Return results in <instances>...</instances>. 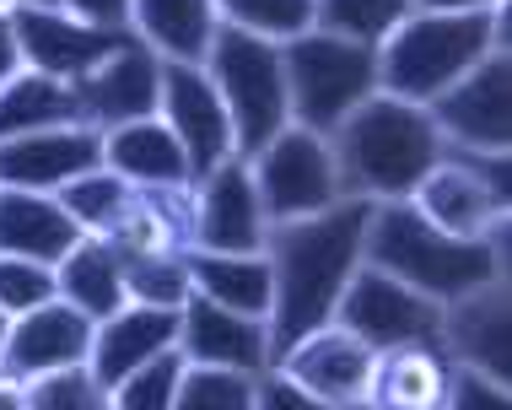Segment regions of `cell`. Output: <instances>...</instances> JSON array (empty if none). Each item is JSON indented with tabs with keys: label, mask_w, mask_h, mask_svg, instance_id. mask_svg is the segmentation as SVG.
Returning a JSON list of instances; mask_svg holds the SVG:
<instances>
[{
	"label": "cell",
	"mask_w": 512,
	"mask_h": 410,
	"mask_svg": "<svg viewBox=\"0 0 512 410\" xmlns=\"http://www.w3.org/2000/svg\"><path fill=\"white\" fill-rule=\"evenodd\" d=\"M178 357L189 367H221V373L259 378L270 373V330L259 319L227 313L189 292V303L178 308Z\"/></svg>",
	"instance_id": "obj_16"
},
{
	"label": "cell",
	"mask_w": 512,
	"mask_h": 410,
	"mask_svg": "<svg viewBox=\"0 0 512 410\" xmlns=\"http://www.w3.org/2000/svg\"><path fill=\"white\" fill-rule=\"evenodd\" d=\"M254 410H367V405H329V400H313L308 389H297L292 378L270 373L254 378Z\"/></svg>",
	"instance_id": "obj_37"
},
{
	"label": "cell",
	"mask_w": 512,
	"mask_h": 410,
	"mask_svg": "<svg viewBox=\"0 0 512 410\" xmlns=\"http://www.w3.org/2000/svg\"><path fill=\"white\" fill-rule=\"evenodd\" d=\"M173 410H254V378L221 367H184Z\"/></svg>",
	"instance_id": "obj_33"
},
{
	"label": "cell",
	"mask_w": 512,
	"mask_h": 410,
	"mask_svg": "<svg viewBox=\"0 0 512 410\" xmlns=\"http://www.w3.org/2000/svg\"><path fill=\"white\" fill-rule=\"evenodd\" d=\"M507 281H491L480 292L459 297V303L442 308V330L437 346L453 367L469 373H486L496 384H507L512 373V313H507Z\"/></svg>",
	"instance_id": "obj_15"
},
{
	"label": "cell",
	"mask_w": 512,
	"mask_h": 410,
	"mask_svg": "<svg viewBox=\"0 0 512 410\" xmlns=\"http://www.w3.org/2000/svg\"><path fill=\"white\" fill-rule=\"evenodd\" d=\"M103 168L114 173V179H124L130 189H141V195H157V189H195L189 162H184L173 130L162 125V119L103 130Z\"/></svg>",
	"instance_id": "obj_21"
},
{
	"label": "cell",
	"mask_w": 512,
	"mask_h": 410,
	"mask_svg": "<svg viewBox=\"0 0 512 410\" xmlns=\"http://www.w3.org/2000/svg\"><path fill=\"white\" fill-rule=\"evenodd\" d=\"M54 270L49 265H33V259H6L0 254V313L6 319H22V313L54 303Z\"/></svg>",
	"instance_id": "obj_34"
},
{
	"label": "cell",
	"mask_w": 512,
	"mask_h": 410,
	"mask_svg": "<svg viewBox=\"0 0 512 410\" xmlns=\"http://www.w3.org/2000/svg\"><path fill=\"white\" fill-rule=\"evenodd\" d=\"M124 292H130V303H141V308H168V313H178V308L189 303L184 254H168V259H130V265H124Z\"/></svg>",
	"instance_id": "obj_32"
},
{
	"label": "cell",
	"mask_w": 512,
	"mask_h": 410,
	"mask_svg": "<svg viewBox=\"0 0 512 410\" xmlns=\"http://www.w3.org/2000/svg\"><path fill=\"white\" fill-rule=\"evenodd\" d=\"M286 108L308 135H335L367 98H378V49L340 44L329 33H302L281 49Z\"/></svg>",
	"instance_id": "obj_6"
},
{
	"label": "cell",
	"mask_w": 512,
	"mask_h": 410,
	"mask_svg": "<svg viewBox=\"0 0 512 410\" xmlns=\"http://www.w3.org/2000/svg\"><path fill=\"white\" fill-rule=\"evenodd\" d=\"M184 270H189V292L205 297V303L227 308V313H243V319H270V265L265 254L254 259H232V254H200L189 249L184 254Z\"/></svg>",
	"instance_id": "obj_25"
},
{
	"label": "cell",
	"mask_w": 512,
	"mask_h": 410,
	"mask_svg": "<svg viewBox=\"0 0 512 410\" xmlns=\"http://www.w3.org/2000/svg\"><path fill=\"white\" fill-rule=\"evenodd\" d=\"M335 324L345 335H356L367 351L389 357V351H410V346H437V330H442V308L426 303L421 292L389 281L383 270H356L351 286H345L340 308H335Z\"/></svg>",
	"instance_id": "obj_9"
},
{
	"label": "cell",
	"mask_w": 512,
	"mask_h": 410,
	"mask_svg": "<svg viewBox=\"0 0 512 410\" xmlns=\"http://www.w3.org/2000/svg\"><path fill=\"white\" fill-rule=\"evenodd\" d=\"M11 33H17L22 71H38L49 81H87L103 60L135 44V33H98V27L76 22L65 6H6Z\"/></svg>",
	"instance_id": "obj_10"
},
{
	"label": "cell",
	"mask_w": 512,
	"mask_h": 410,
	"mask_svg": "<svg viewBox=\"0 0 512 410\" xmlns=\"http://www.w3.org/2000/svg\"><path fill=\"white\" fill-rule=\"evenodd\" d=\"M329 157H335L340 200L389 205V200H410L415 184L448 157V146H442L426 108L394 103L378 92L329 135Z\"/></svg>",
	"instance_id": "obj_4"
},
{
	"label": "cell",
	"mask_w": 512,
	"mask_h": 410,
	"mask_svg": "<svg viewBox=\"0 0 512 410\" xmlns=\"http://www.w3.org/2000/svg\"><path fill=\"white\" fill-rule=\"evenodd\" d=\"M442 410H512V400H507V384H496L486 373H469V367H453Z\"/></svg>",
	"instance_id": "obj_36"
},
{
	"label": "cell",
	"mask_w": 512,
	"mask_h": 410,
	"mask_svg": "<svg viewBox=\"0 0 512 410\" xmlns=\"http://www.w3.org/2000/svg\"><path fill=\"white\" fill-rule=\"evenodd\" d=\"M87 238L54 195H27V189H0V254L33 259V265H60L76 243Z\"/></svg>",
	"instance_id": "obj_22"
},
{
	"label": "cell",
	"mask_w": 512,
	"mask_h": 410,
	"mask_svg": "<svg viewBox=\"0 0 512 410\" xmlns=\"http://www.w3.org/2000/svg\"><path fill=\"white\" fill-rule=\"evenodd\" d=\"M22 71V54H17V33H11V17L6 6H0V87H6L11 76Z\"/></svg>",
	"instance_id": "obj_38"
},
{
	"label": "cell",
	"mask_w": 512,
	"mask_h": 410,
	"mask_svg": "<svg viewBox=\"0 0 512 410\" xmlns=\"http://www.w3.org/2000/svg\"><path fill=\"white\" fill-rule=\"evenodd\" d=\"M275 373L292 378L297 389H308L313 400L329 405H367L372 400V373H378V351H367L356 335H345L340 324H324L308 340H297Z\"/></svg>",
	"instance_id": "obj_13"
},
{
	"label": "cell",
	"mask_w": 512,
	"mask_h": 410,
	"mask_svg": "<svg viewBox=\"0 0 512 410\" xmlns=\"http://www.w3.org/2000/svg\"><path fill=\"white\" fill-rule=\"evenodd\" d=\"M216 17L227 27H238V33H248V38H265L275 49H286L292 38L313 33L308 0H227V6H216Z\"/></svg>",
	"instance_id": "obj_30"
},
{
	"label": "cell",
	"mask_w": 512,
	"mask_h": 410,
	"mask_svg": "<svg viewBox=\"0 0 512 410\" xmlns=\"http://www.w3.org/2000/svg\"><path fill=\"white\" fill-rule=\"evenodd\" d=\"M157 119L173 130L178 152L189 162V179H211L221 162H232V125L227 108H221L216 87L205 71H189V65H162V103Z\"/></svg>",
	"instance_id": "obj_12"
},
{
	"label": "cell",
	"mask_w": 512,
	"mask_h": 410,
	"mask_svg": "<svg viewBox=\"0 0 512 410\" xmlns=\"http://www.w3.org/2000/svg\"><path fill=\"white\" fill-rule=\"evenodd\" d=\"M410 205L426 216L437 232H448V238H491L496 227H507V200L496 195V189L480 179L475 168H469L464 157H442L432 173H426L421 184H415Z\"/></svg>",
	"instance_id": "obj_17"
},
{
	"label": "cell",
	"mask_w": 512,
	"mask_h": 410,
	"mask_svg": "<svg viewBox=\"0 0 512 410\" xmlns=\"http://www.w3.org/2000/svg\"><path fill=\"white\" fill-rule=\"evenodd\" d=\"M27 410H108V394L98 389V378H92L87 367H71V373L33 378Z\"/></svg>",
	"instance_id": "obj_35"
},
{
	"label": "cell",
	"mask_w": 512,
	"mask_h": 410,
	"mask_svg": "<svg viewBox=\"0 0 512 410\" xmlns=\"http://www.w3.org/2000/svg\"><path fill=\"white\" fill-rule=\"evenodd\" d=\"M92 330H98V324L81 319L76 308H65L60 297H54V303L11 319L6 357L0 362H6L11 373H22V378L71 373V367H87V357H92Z\"/></svg>",
	"instance_id": "obj_19"
},
{
	"label": "cell",
	"mask_w": 512,
	"mask_h": 410,
	"mask_svg": "<svg viewBox=\"0 0 512 410\" xmlns=\"http://www.w3.org/2000/svg\"><path fill=\"white\" fill-rule=\"evenodd\" d=\"M76 125H87V108H81L76 87H65V81L17 71L0 87V141L44 135V130H76Z\"/></svg>",
	"instance_id": "obj_27"
},
{
	"label": "cell",
	"mask_w": 512,
	"mask_h": 410,
	"mask_svg": "<svg viewBox=\"0 0 512 410\" xmlns=\"http://www.w3.org/2000/svg\"><path fill=\"white\" fill-rule=\"evenodd\" d=\"M184 367H189V362L178 357V346L162 351V357H151L146 367H135L124 384L108 389V410H173Z\"/></svg>",
	"instance_id": "obj_31"
},
{
	"label": "cell",
	"mask_w": 512,
	"mask_h": 410,
	"mask_svg": "<svg viewBox=\"0 0 512 410\" xmlns=\"http://www.w3.org/2000/svg\"><path fill=\"white\" fill-rule=\"evenodd\" d=\"M448 378H453V362L442 357V346L389 351V357H378V373H372L367 410H442Z\"/></svg>",
	"instance_id": "obj_26"
},
{
	"label": "cell",
	"mask_w": 512,
	"mask_h": 410,
	"mask_svg": "<svg viewBox=\"0 0 512 410\" xmlns=\"http://www.w3.org/2000/svg\"><path fill=\"white\" fill-rule=\"evenodd\" d=\"M205 76H211L221 108L232 125V152L238 162H254L265 146L292 125L286 108V76H281V49L265 38H248L238 27L216 17V38L205 54Z\"/></svg>",
	"instance_id": "obj_5"
},
{
	"label": "cell",
	"mask_w": 512,
	"mask_h": 410,
	"mask_svg": "<svg viewBox=\"0 0 512 410\" xmlns=\"http://www.w3.org/2000/svg\"><path fill=\"white\" fill-rule=\"evenodd\" d=\"M178 346V313L168 308H119L114 319H103L98 330H92V357H87V373L98 378V389L108 394L114 384L135 373V367H146L151 357H162V351Z\"/></svg>",
	"instance_id": "obj_20"
},
{
	"label": "cell",
	"mask_w": 512,
	"mask_h": 410,
	"mask_svg": "<svg viewBox=\"0 0 512 410\" xmlns=\"http://www.w3.org/2000/svg\"><path fill=\"white\" fill-rule=\"evenodd\" d=\"M27 389H33V378L11 373V367L0 362V410H27Z\"/></svg>",
	"instance_id": "obj_39"
},
{
	"label": "cell",
	"mask_w": 512,
	"mask_h": 410,
	"mask_svg": "<svg viewBox=\"0 0 512 410\" xmlns=\"http://www.w3.org/2000/svg\"><path fill=\"white\" fill-rule=\"evenodd\" d=\"M367 200H340L335 211L308 216V222H281L265 232V265H270V367L308 340L313 330L335 324V308L351 276L362 270L367 238Z\"/></svg>",
	"instance_id": "obj_1"
},
{
	"label": "cell",
	"mask_w": 512,
	"mask_h": 410,
	"mask_svg": "<svg viewBox=\"0 0 512 410\" xmlns=\"http://www.w3.org/2000/svg\"><path fill=\"white\" fill-rule=\"evenodd\" d=\"M130 33L162 65L205 71V54L216 38V6H205V0H141V6H130Z\"/></svg>",
	"instance_id": "obj_23"
},
{
	"label": "cell",
	"mask_w": 512,
	"mask_h": 410,
	"mask_svg": "<svg viewBox=\"0 0 512 410\" xmlns=\"http://www.w3.org/2000/svg\"><path fill=\"white\" fill-rule=\"evenodd\" d=\"M6 330H11V319L0 313V357H6Z\"/></svg>",
	"instance_id": "obj_40"
},
{
	"label": "cell",
	"mask_w": 512,
	"mask_h": 410,
	"mask_svg": "<svg viewBox=\"0 0 512 410\" xmlns=\"http://www.w3.org/2000/svg\"><path fill=\"white\" fill-rule=\"evenodd\" d=\"M103 168V130H44L0 141V189H27V195H60L65 184L87 179Z\"/></svg>",
	"instance_id": "obj_14"
},
{
	"label": "cell",
	"mask_w": 512,
	"mask_h": 410,
	"mask_svg": "<svg viewBox=\"0 0 512 410\" xmlns=\"http://www.w3.org/2000/svg\"><path fill=\"white\" fill-rule=\"evenodd\" d=\"M54 200H60V211L71 216V222L87 232V238H108V232L119 227V216L130 211L135 189L124 184V179H114L108 168H98V173H87V179L65 184Z\"/></svg>",
	"instance_id": "obj_29"
},
{
	"label": "cell",
	"mask_w": 512,
	"mask_h": 410,
	"mask_svg": "<svg viewBox=\"0 0 512 410\" xmlns=\"http://www.w3.org/2000/svg\"><path fill=\"white\" fill-rule=\"evenodd\" d=\"M362 265L421 292L426 303L448 308L459 297L480 292V286L507 281V227H496L491 238L464 243V238L437 232L410 200H389V205H372L367 216Z\"/></svg>",
	"instance_id": "obj_3"
},
{
	"label": "cell",
	"mask_w": 512,
	"mask_h": 410,
	"mask_svg": "<svg viewBox=\"0 0 512 410\" xmlns=\"http://www.w3.org/2000/svg\"><path fill=\"white\" fill-rule=\"evenodd\" d=\"M405 11V0H324V6H313V33H329L356 49H378Z\"/></svg>",
	"instance_id": "obj_28"
},
{
	"label": "cell",
	"mask_w": 512,
	"mask_h": 410,
	"mask_svg": "<svg viewBox=\"0 0 512 410\" xmlns=\"http://www.w3.org/2000/svg\"><path fill=\"white\" fill-rule=\"evenodd\" d=\"M265 211H259V189L248 162H221L211 179L195 184L189 200V249L200 254H232V259H254L265 254Z\"/></svg>",
	"instance_id": "obj_11"
},
{
	"label": "cell",
	"mask_w": 512,
	"mask_h": 410,
	"mask_svg": "<svg viewBox=\"0 0 512 410\" xmlns=\"http://www.w3.org/2000/svg\"><path fill=\"white\" fill-rule=\"evenodd\" d=\"M76 98H81V108H87V125L92 130H119V125L157 119L162 60L141 44V38H135L130 49H119L114 60H103L87 81H76Z\"/></svg>",
	"instance_id": "obj_18"
},
{
	"label": "cell",
	"mask_w": 512,
	"mask_h": 410,
	"mask_svg": "<svg viewBox=\"0 0 512 410\" xmlns=\"http://www.w3.org/2000/svg\"><path fill=\"white\" fill-rule=\"evenodd\" d=\"M259 189V211L270 227L281 222H308L340 205V179H335V157H329L324 135H308L297 125H286L275 141L248 162Z\"/></svg>",
	"instance_id": "obj_7"
},
{
	"label": "cell",
	"mask_w": 512,
	"mask_h": 410,
	"mask_svg": "<svg viewBox=\"0 0 512 410\" xmlns=\"http://www.w3.org/2000/svg\"><path fill=\"white\" fill-rule=\"evenodd\" d=\"M54 292H60L65 308H76L81 319H92V324H103V319H114L119 308H130L124 259L108 249L103 238H81L76 249L54 265Z\"/></svg>",
	"instance_id": "obj_24"
},
{
	"label": "cell",
	"mask_w": 512,
	"mask_h": 410,
	"mask_svg": "<svg viewBox=\"0 0 512 410\" xmlns=\"http://www.w3.org/2000/svg\"><path fill=\"white\" fill-rule=\"evenodd\" d=\"M448 152L464 157H507L512 141V60L507 49L486 54L459 87H448L426 108Z\"/></svg>",
	"instance_id": "obj_8"
},
{
	"label": "cell",
	"mask_w": 512,
	"mask_h": 410,
	"mask_svg": "<svg viewBox=\"0 0 512 410\" xmlns=\"http://www.w3.org/2000/svg\"><path fill=\"white\" fill-rule=\"evenodd\" d=\"M496 49H507V6H410L378 44V92L432 108Z\"/></svg>",
	"instance_id": "obj_2"
}]
</instances>
